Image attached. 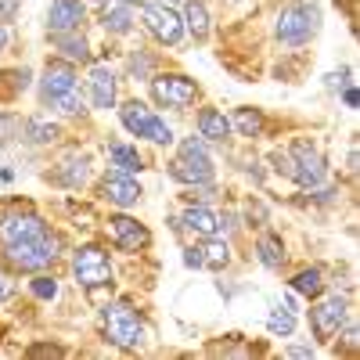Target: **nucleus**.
Returning <instances> with one entry per match:
<instances>
[{
  "mask_svg": "<svg viewBox=\"0 0 360 360\" xmlns=\"http://www.w3.org/2000/svg\"><path fill=\"white\" fill-rule=\"evenodd\" d=\"M274 33L285 47H303L310 44L317 33H321V8L314 4V0H295V4H288L281 15H278V25Z\"/></svg>",
  "mask_w": 360,
  "mask_h": 360,
  "instance_id": "1",
  "label": "nucleus"
},
{
  "mask_svg": "<svg viewBox=\"0 0 360 360\" xmlns=\"http://www.w3.org/2000/svg\"><path fill=\"white\" fill-rule=\"evenodd\" d=\"M169 176L180 180V184H188V188H209L213 184V159H209L202 137L180 141V152L169 166Z\"/></svg>",
  "mask_w": 360,
  "mask_h": 360,
  "instance_id": "2",
  "label": "nucleus"
},
{
  "mask_svg": "<svg viewBox=\"0 0 360 360\" xmlns=\"http://www.w3.org/2000/svg\"><path fill=\"white\" fill-rule=\"evenodd\" d=\"M101 324H105V335L112 346L119 349H141L148 332H144V321L137 317V310L130 303H112L101 310Z\"/></svg>",
  "mask_w": 360,
  "mask_h": 360,
  "instance_id": "3",
  "label": "nucleus"
},
{
  "mask_svg": "<svg viewBox=\"0 0 360 360\" xmlns=\"http://www.w3.org/2000/svg\"><path fill=\"white\" fill-rule=\"evenodd\" d=\"M58 249H62V242L44 231L37 238H25V242H15V245H4L0 252H4V259L15 266V270H29V274H37V270L51 266L58 259Z\"/></svg>",
  "mask_w": 360,
  "mask_h": 360,
  "instance_id": "4",
  "label": "nucleus"
},
{
  "mask_svg": "<svg viewBox=\"0 0 360 360\" xmlns=\"http://www.w3.org/2000/svg\"><path fill=\"white\" fill-rule=\"evenodd\" d=\"M119 119H123V127L134 137H148V141H155V144H173L169 123H166V119H159L144 101H127L123 108H119Z\"/></svg>",
  "mask_w": 360,
  "mask_h": 360,
  "instance_id": "5",
  "label": "nucleus"
},
{
  "mask_svg": "<svg viewBox=\"0 0 360 360\" xmlns=\"http://www.w3.org/2000/svg\"><path fill=\"white\" fill-rule=\"evenodd\" d=\"M72 274H76V281H79L83 288H90V292L112 285L108 252H105L101 245H83V249H76V256H72Z\"/></svg>",
  "mask_w": 360,
  "mask_h": 360,
  "instance_id": "6",
  "label": "nucleus"
},
{
  "mask_svg": "<svg viewBox=\"0 0 360 360\" xmlns=\"http://www.w3.org/2000/svg\"><path fill=\"white\" fill-rule=\"evenodd\" d=\"M349 317V307H346V299L335 292V295H324L317 299V303L310 307V328H314V339L321 342H332L339 335V328L346 324Z\"/></svg>",
  "mask_w": 360,
  "mask_h": 360,
  "instance_id": "7",
  "label": "nucleus"
},
{
  "mask_svg": "<svg viewBox=\"0 0 360 360\" xmlns=\"http://www.w3.org/2000/svg\"><path fill=\"white\" fill-rule=\"evenodd\" d=\"M44 231H47L44 217H37L33 209H25V205H15V209H8V213H0V249L15 245V242H25V238H37Z\"/></svg>",
  "mask_w": 360,
  "mask_h": 360,
  "instance_id": "8",
  "label": "nucleus"
},
{
  "mask_svg": "<svg viewBox=\"0 0 360 360\" xmlns=\"http://www.w3.org/2000/svg\"><path fill=\"white\" fill-rule=\"evenodd\" d=\"M292 180L299 188H317L321 180H324V159H321V152L307 141V137H299V141H292Z\"/></svg>",
  "mask_w": 360,
  "mask_h": 360,
  "instance_id": "9",
  "label": "nucleus"
},
{
  "mask_svg": "<svg viewBox=\"0 0 360 360\" xmlns=\"http://www.w3.org/2000/svg\"><path fill=\"white\" fill-rule=\"evenodd\" d=\"M152 98L166 108H188L198 98V86H195V79L180 76V72H162L152 79Z\"/></svg>",
  "mask_w": 360,
  "mask_h": 360,
  "instance_id": "10",
  "label": "nucleus"
},
{
  "mask_svg": "<svg viewBox=\"0 0 360 360\" xmlns=\"http://www.w3.org/2000/svg\"><path fill=\"white\" fill-rule=\"evenodd\" d=\"M144 29L152 33L159 44L176 47L184 37V18H180L169 4H144Z\"/></svg>",
  "mask_w": 360,
  "mask_h": 360,
  "instance_id": "11",
  "label": "nucleus"
},
{
  "mask_svg": "<svg viewBox=\"0 0 360 360\" xmlns=\"http://www.w3.org/2000/svg\"><path fill=\"white\" fill-rule=\"evenodd\" d=\"M76 69L65 65V62H47L44 76H40V101L44 105H54L58 98H65L69 90H76Z\"/></svg>",
  "mask_w": 360,
  "mask_h": 360,
  "instance_id": "12",
  "label": "nucleus"
},
{
  "mask_svg": "<svg viewBox=\"0 0 360 360\" xmlns=\"http://www.w3.org/2000/svg\"><path fill=\"white\" fill-rule=\"evenodd\" d=\"M86 18L83 0H51L47 8V33H76Z\"/></svg>",
  "mask_w": 360,
  "mask_h": 360,
  "instance_id": "13",
  "label": "nucleus"
},
{
  "mask_svg": "<svg viewBox=\"0 0 360 360\" xmlns=\"http://www.w3.org/2000/svg\"><path fill=\"white\" fill-rule=\"evenodd\" d=\"M108 227H112L115 245L123 249V252H137V249H144L148 242H152V234H148V231H144L134 217H127V213L112 217V220H108Z\"/></svg>",
  "mask_w": 360,
  "mask_h": 360,
  "instance_id": "14",
  "label": "nucleus"
},
{
  "mask_svg": "<svg viewBox=\"0 0 360 360\" xmlns=\"http://www.w3.org/2000/svg\"><path fill=\"white\" fill-rule=\"evenodd\" d=\"M101 195L112 205H119V209H130V205L141 202V184L134 176H127V173H112V176L101 180Z\"/></svg>",
  "mask_w": 360,
  "mask_h": 360,
  "instance_id": "15",
  "label": "nucleus"
},
{
  "mask_svg": "<svg viewBox=\"0 0 360 360\" xmlns=\"http://www.w3.org/2000/svg\"><path fill=\"white\" fill-rule=\"evenodd\" d=\"M86 86H90V101H94V108H112L115 105V76H112V69H105V65H94L90 69V76H86Z\"/></svg>",
  "mask_w": 360,
  "mask_h": 360,
  "instance_id": "16",
  "label": "nucleus"
},
{
  "mask_svg": "<svg viewBox=\"0 0 360 360\" xmlns=\"http://www.w3.org/2000/svg\"><path fill=\"white\" fill-rule=\"evenodd\" d=\"M198 137L213 141V144H224L231 137V119L220 108H202L198 112Z\"/></svg>",
  "mask_w": 360,
  "mask_h": 360,
  "instance_id": "17",
  "label": "nucleus"
},
{
  "mask_svg": "<svg viewBox=\"0 0 360 360\" xmlns=\"http://www.w3.org/2000/svg\"><path fill=\"white\" fill-rule=\"evenodd\" d=\"M101 25H105V33H115V37L130 33V29H134L130 4H123V0H105V4H101Z\"/></svg>",
  "mask_w": 360,
  "mask_h": 360,
  "instance_id": "18",
  "label": "nucleus"
},
{
  "mask_svg": "<svg viewBox=\"0 0 360 360\" xmlns=\"http://www.w3.org/2000/svg\"><path fill=\"white\" fill-rule=\"evenodd\" d=\"M184 224L191 234H202V238H217L220 231H224V224H220V217L213 213V209H205V205H191L188 213H184Z\"/></svg>",
  "mask_w": 360,
  "mask_h": 360,
  "instance_id": "19",
  "label": "nucleus"
},
{
  "mask_svg": "<svg viewBox=\"0 0 360 360\" xmlns=\"http://www.w3.org/2000/svg\"><path fill=\"white\" fill-rule=\"evenodd\" d=\"M47 180H54V184H62V188H79L83 180H86V159H83V155L62 159V162L47 173Z\"/></svg>",
  "mask_w": 360,
  "mask_h": 360,
  "instance_id": "20",
  "label": "nucleus"
},
{
  "mask_svg": "<svg viewBox=\"0 0 360 360\" xmlns=\"http://www.w3.org/2000/svg\"><path fill=\"white\" fill-rule=\"evenodd\" d=\"M51 44L62 51L69 62H90V47L79 37V29H76V33H51Z\"/></svg>",
  "mask_w": 360,
  "mask_h": 360,
  "instance_id": "21",
  "label": "nucleus"
},
{
  "mask_svg": "<svg viewBox=\"0 0 360 360\" xmlns=\"http://www.w3.org/2000/svg\"><path fill=\"white\" fill-rule=\"evenodd\" d=\"M184 29H191V37L195 40H205L209 37V8L202 4V0H188L184 4Z\"/></svg>",
  "mask_w": 360,
  "mask_h": 360,
  "instance_id": "22",
  "label": "nucleus"
},
{
  "mask_svg": "<svg viewBox=\"0 0 360 360\" xmlns=\"http://www.w3.org/2000/svg\"><path fill=\"white\" fill-rule=\"evenodd\" d=\"M108 159H112L115 173H127V176H134V173L144 169V166H141V155H137V148H130V144H108Z\"/></svg>",
  "mask_w": 360,
  "mask_h": 360,
  "instance_id": "23",
  "label": "nucleus"
},
{
  "mask_svg": "<svg viewBox=\"0 0 360 360\" xmlns=\"http://www.w3.org/2000/svg\"><path fill=\"white\" fill-rule=\"evenodd\" d=\"M256 256L266 270H278L285 263V245H281V238L278 234H263L259 242H256Z\"/></svg>",
  "mask_w": 360,
  "mask_h": 360,
  "instance_id": "24",
  "label": "nucleus"
},
{
  "mask_svg": "<svg viewBox=\"0 0 360 360\" xmlns=\"http://www.w3.org/2000/svg\"><path fill=\"white\" fill-rule=\"evenodd\" d=\"M29 69H4L0 72V101H15L22 90L29 86Z\"/></svg>",
  "mask_w": 360,
  "mask_h": 360,
  "instance_id": "25",
  "label": "nucleus"
},
{
  "mask_svg": "<svg viewBox=\"0 0 360 360\" xmlns=\"http://www.w3.org/2000/svg\"><path fill=\"white\" fill-rule=\"evenodd\" d=\"M198 249H202V270H224L231 263V249H227V242H220V238H209V242L198 245Z\"/></svg>",
  "mask_w": 360,
  "mask_h": 360,
  "instance_id": "26",
  "label": "nucleus"
},
{
  "mask_svg": "<svg viewBox=\"0 0 360 360\" xmlns=\"http://www.w3.org/2000/svg\"><path fill=\"white\" fill-rule=\"evenodd\" d=\"M292 292L307 295V299H317V295L324 292V274H321L317 266H310V270H299V274L292 278Z\"/></svg>",
  "mask_w": 360,
  "mask_h": 360,
  "instance_id": "27",
  "label": "nucleus"
},
{
  "mask_svg": "<svg viewBox=\"0 0 360 360\" xmlns=\"http://www.w3.org/2000/svg\"><path fill=\"white\" fill-rule=\"evenodd\" d=\"M58 123H47V119H29L25 123V141L29 144H54L58 141Z\"/></svg>",
  "mask_w": 360,
  "mask_h": 360,
  "instance_id": "28",
  "label": "nucleus"
},
{
  "mask_svg": "<svg viewBox=\"0 0 360 360\" xmlns=\"http://www.w3.org/2000/svg\"><path fill=\"white\" fill-rule=\"evenodd\" d=\"M231 127L242 130V137H259L263 134V112L259 108H238Z\"/></svg>",
  "mask_w": 360,
  "mask_h": 360,
  "instance_id": "29",
  "label": "nucleus"
},
{
  "mask_svg": "<svg viewBox=\"0 0 360 360\" xmlns=\"http://www.w3.org/2000/svg\"><path fill=\"white\" fill-rule=\"evenodd\" d=\"M266 328H270V332H274V335H281V339H288V335L295 332V314H292L288 307H278L274 314H270V317H266Z\"/></svg>",
  "mask_w": 360,
  "mask_h": 360,
  "instance_id": "30",
  "label": "nucleus"
},
{
  "mask_svg": "<svg viewBox=\"0 0 360 360\" xmlns=\"http://www.w3.org/2000/svg\"><path fill=\"white\" fill-rule=\"evenodd\" d=\"M127 69H130L134 79H148V76H152V69H155V62H152V54L134 51V54H130V62H127Z\"/></svg>",
  "mask_w": 360,
  "mask_h": 360,
  "instance_id": "31",
  "label": "nucleus"
},
{
  "mask_svg": "<svg viewBox=\"0 0 360 360\" xmlns=\"http://www.w3.org/2000/svg\"><path fill=\"white\" fill-rule=\"evenodd\" d=\"M51 108H58V112H65V115H76V112H83V94H79V86L76 90H69L65 98H58Z\"/></svg>",
  "mask_w": 360,
  "mask_h": 360,
  "instance_id": "32",
  "label": "nucleus"
},
{
  "mask_svg": "<svg viewBox=\"0 0 360 360\" xmlns=\"http://www.w3.org/2000/svg\"><path fill=\"white\" fill-rule=\"evenodd\" d=\"M33 295L37 299H54L58 295V285H54V278H33Z\"/></svg>",
  "mask_w": 360,
  "mask_h": 360,
  "instance_id": "33",
  "label": "nucleus"
},
{
  "mask_svg": "<svg viewBox=\"0 0 360 360\" xmlns=\"http://www.w3.org/2000/svg\"><path fill=\"white\" fill-rule=\"evenodd\" d=\"M15 134H18V115L0 112V144H4L8 137H15Z\"/></svg>",
  "mask_w": 360,
  "mask_h": 360,
  "instance_id": "34",
  "label": "nucleus"
},
{
  "mask_svg": "<svg viewBox=\"0 0 360 360\" xmlns=\"http://www.w3.org/2000/svg\"><path fill=\"white\" fill-rule=\"evenodd\" d=\"M270 162H274V169H278L281 176H288V180H292V159H288L285 152H274V155H270Z\"/></svg>",
  "mask_w": 360,
  "mask_h": 360,
  "instance_id": "35",
  "label": "nucleus"
},
{
  "mask_svg": "<svg viewBox=\"0 0 360 360\" xmlns=\"http://www.w3.org/2000/svg\"><path fill=\"white\" fill-rule=\"evenodd\" d=\"M342 346H346V353H356V346H360V332H356V324H349V328H346Z\"/></svg>",
  "mask_w": 360,
  "mask_h": 360,
  "instance_id": "36",
  "label": "nucleus"
},
{
  "mask_svg": "<svg viewBox=\"0 0 360 360\" xmlns=\"http://www.w3.org/2000/svg\"><path fill=\"white\" fill-rule=\"evenodd\" d=\"M18 15V0H0V25Z\"/></svg>",
  "mask_w": 360,
  "mask_h": 360,
  "instance_id": "37",
  "label": "nucleus"
},
{
  "mask_svg": "<svg viewBox=\"0 0 360 360\" xmlns=\"http://www.w3.org/2000/svg\"><path fill=\"white\" fill-rule=\"evenodd\" d=\"M249 220H256V227L266 224V209H263L259 202H249Z\"/></svg>",
  "mask_w": 360,
  "mask_h": 360,
  "instance_id": "38",
  "label": "nucleus"
},
{
  "mask_svg": "<svg viewBox=\"0 0 360 360\" xmlns=\"http://www.w3.org/2000/svg\"><path fill=\"white\" fill-rule=\"evenodd\" d=\"M184 263H188V266H195V270H202V249H198V245L184 249Z\"/></svg>",
  "mask_w": 360,
  "mask_h": 360,
  "instance_id": "39",
  "label": "nucleus"
},
{
  "mask_svg": "<svg viewBox=\"0 0 360 360\" xmlns=\"http://www.w3.org/2000/svg\"><path fill=\"white\" fill-rule=\"evenodd\" d=\"M29 353H33V356H62L65 349H58V346H33Z\"/></svg>",
  "mask_w": 360,
  "mask_h": 360,
  "instance_id": "40",
  "label": "nucleus"
},
{
  "mask_svg": "<svg viewBox=\"0 0 360 360\" xmlns=\"http://www.w3.org/2000/svg\"><path fill=\"white\" fill-rule=\"evenodd\" d=\"M342 101H346V108H356V86H346L342 90Z\"/></svg>",
  "mask_w": 360,
  "mask_h": 360,
  "instance_id": "41",
  "label": "nucleus"
},
{
  "mask_svg": "<svg viewBox=\"0 0 360 360\" xmlns=\"http://www.w3.org/2000/svg\"><path fill=\"white\" fill-rule=\"evenodd\" d=\"M8 295H11V285H8V278H4V274H0V303H4Z\"/></svg>",
  "mask_w": 360,
  "mask_h": 360,
  "instance_id": "42",
  "label": "nucleus"
},
{
  "mask_svg": "<svg viewBox=\"0 0 360 360\" xmlns=\"http://www.w3.org/2000/svg\"><path fill=\"white\" fill-rule=\"evenodd\" d=\"M288 356H314V349H307V346H292Z\"/></svg>",
  "mask_w": 360,
  "mask_h": 360,
  "instance_id": "43",
  "label": "nucleus"
},
{
  "mask_svg": "<svg viewBox=\"0 0 360 360\" xmlns=\"http://www.w3.org/2000/svg\"><path fill=\"white\" fill-rule=\"evenodd\" d=\"M11 44V33H8V25H0V51H4Z\"/></svg>",
  "mask_w": 360,
  "mask_h": 360,
  "instance_id": "44",
  "label": "nucleus"
},
{
  "mask_svg": "<svg viewBox=\"0 0 360 360\" xmlns=\"http://www.w3.org/2000/svg\"><path fill=\"white\" fill-rule=\"evenodd\" d=\"M346 162H349V173H356V148H349V159Z\"/></svg>",
  "mask_w": 360,
  "mask_h": 360,
  "instance_id": "45",
  "label": "nucleus"
},
{
  "mask_svg": "<svg viewBox=\"0 0 360 360\" xmlns=\"http://www.w3.org/2000/svg\"><path fill=\"white\" fill-rule=\"evenodd\" d=\"M123 4H130V8H134V4H144V0H123Z\"/></svg>",
  "mask_w": 360,
  "mask_h": 360,
  "instance_id": "46",
  "label": "nucleus"
}]
</instances>
